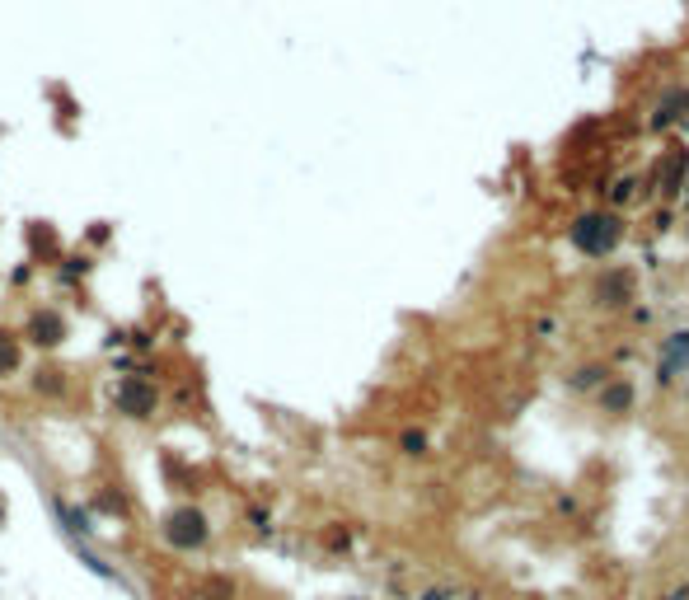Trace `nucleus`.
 Here are the masks:
<instances>
[{
  "instance_id": "nucleus-5",
  "label": "nucleus",
  "mask_w": 689,
  "mask_h": 600,
  "mask_svg": "<svg viewBox=\"0 0 689 600\" xmlns=\"http://www.w3.org/2000/svg\"><path fill=\"white\" fill-rule=\"evenodd\" d=\"M24 380H29V394L43 399V403H66L75 394V371L62 366V362H38Z\"/></svg>"
},
{
  "instance_id": "nucleus-31",
  "label": "nucleus",
  "mask_w": 689,
  "mask_h": 600,
  "mask_svg": "<svg viewBox=\"0 0 689 600\" xmlns=\"http://www.w3.org/2000/svg\"><path fill=\"white\" fill-rule=\"evenodd\" d=\"M680 193L689 198V160H684V188H680Z\"/></svg>"
},
{
  "instance_id": "nucleus-3",
  "label": "nucleus",
  "mask_w": 689,
  "mask_h": 600,
  "mask_svg": "<svg viewBox=\"0 0 689 600\" xmlns=\"http://www.w3.org/2000/svg\"><path fill=\"white\" fill-rule=\"evenodd\" d=\"M619 239H624V221L615 211H587V216L572 221V244L587 258H610Z\"/></svg>"
},
{
  "instance_id": "nucleus-27",
  "label": "nucleus",
  "mask_w": 689,
  "mask_h": 600,
  "mask_svg": "<svg viewBox=\"0 0 689 600\" xmlns=\"http://www.w3.org/2000/svg\"><path fill=\"white\" fill-rule=\"evenodd\" d=\"M633 198V179H619L615 188H610V202H628Z\"/></svg>"
},
{
  "instance_id": "nucleus-22",
  "label": "nucleus",
  "mask_w": 689,
  "mask_h": 600,
  "mask_svg": "<svg viewBox=\"0 0 689 600\" xmlns=\"http://www.w3.org/2000/svg\"><path fill=\"white\" fill-rule=\"evenodd\" d=\"M244 526L254 535H272V511L267 507H244Z\"/></svg>"
},
{
  "instance_id": "nucleus-28",
  "label": "nucleus",
  "mask_w": 689,
  "mask_h": 600,
  "mask_svg": "<svg viewBox=\"0 0 689 600\" xmlns=\"http://www.w3.org/2000/svg\"><path fill=\"white\" fill-rule=\"evenodd\" d=\"M29 277H34V263H19V267H15V277H10V286H24Z\"/></svg>"
},
{
  "instance_id": "nucleus-15",
  "label": "nucleus",
  "mask_w": 689,
  "mask_h": 600,
  "mask_svg": "<svg viewBox=\"0 0 689 600\" xmlns=\"http://www.w3.org/2000/svg\"><path fill=\"white\" fill-rule=\"evenodd\" d=\"M192 600H239V582L230 572H202L192 586Z\"/></svg>"
},
{
  "instance_id": "nucleus-13",
  "label": "nucleus",
  "mask_w": 689,
  "mask_h": 600,
  "mask_svg": "<svg viewBox=\"0 0 689 600\" xmlns=\"http://www.w3.org/2000/svg\"><path fill=\"white\" fill-rule=\"evenodd\" d=\"M689 118V90L680 85V90H666L656 99V108H652V127L661 131V127H675V122H684Z\"/></svg>"
},
{
  "instance_id": "nucleus-26",
  "label": "nucleus",
  "mask_w": 689,
  "mask_h": 600,
  "mask_svg": "<svg viewBox=\"0 0 689 600\" xmlns=\"http://www.w3.org/2000/svg\"><path fill=\"white\" fill-rule=\"evenodd\" d=\"M535 334H539V338H554V334H558V319H554V315H539V319H535Z\"/></svg>"
},
{
  "instance_id": "nucleus-14",
  "label": "nucleus",
  "mask_w": 689,
  "mask_h": 600,
  "mask_svg": "<svg viewBox=\"0 0 689 600\" xmlns=\"http://www.w3.org/2000/svg\"><path fill=\"white\" fill-rule=\"evenodd\" d=\"M596 403H600V413L619 418V413H628V408H633V385H628V380H619V375H610L596 390Z\"/></svg>"
},
{
  "instance_id": "nucleus-23",
  "label": "nucleus",
  "mask_w": 689,
  "mask_h": 600,
  "mask_svg": "<svg viewBox=\"0 0 689 600\" xmlns=\"http://www.w3.org/2000/svg\"><path fill=\"white\" fill-rule=\"evenodd\" d=\"M47 94H52V99H57V113H62V122H71V118H80V103H71V94H66L62 85H52Z\"/></svg>"
},
{
  "instance_id": "nucleus-9",
  "label": "nucleus",
  "mask_w": 689,
  "mask_h": 600,
  "mask_svg": "<svg viewBox=\"0 0 689 600\" xmlns=\"http://www.w3.org/2000/svg\"><path fill=\"white\" fill-rule=\"evenodd\" d=\"M90 511L94 516H108V521H136V502L122 483H99L94 493H90Z\"/></svg>"
},
{
  "instance_id": "nucleus-25",
  "label": "nucleus",
  "mask_w": 689,
  "mask_h": 600,
  "mask_svg": "<svg viewBox=\"0 0 689 600\" xmlns=\"http://www.w3.org/2000/svg\"><path fill=\"white\" fill-rule=\"evenodd\" d=\"M418 600H455V586H422Z\"/></svg>"
},
{
  "instance_id": "nucleus-7",
  "label": "nucleus",
  "mask_w": 689,
  "mask_h": 600,
  "mask_svg": "<svg viewBox=\"0 0 689 600\" xmlns=\"http://www.w3.org/2000/svg\"><path fill=\"white\" fill-rule=\"evenodd\" d=\"M24 244H29V263L34 267H57V258L66 254V244H62V230L52 226V221H29L24 226Z\"/></svg>"
},
{
  "instance_id": "nucleus-17",
  "label": "nucleus",
  "mask_w": 689,
  "mask_h": 600,
  "mask_svg": "<svg viewBox=\"0 0 689 600\" xmlns=\"http://www.w3.org/2000/svg\"><path fill=\"white\" fill-rule=\"evenodd\" d=\"M399 450H403L408 460H422V455H432V436H427L422 427H403V431H399Z\"/></svg>"
},
{
  "instance_id": "nucleus-1",
  "label": "nucleus",
  "mask_w": 689,
  "mask_h": 600,
  "mask_svg": "<svg viewBox=\"0 0 689 600\" xmlns=\"http://www.w3.org/2000/svg\"><path fill=\"white\" fill-rule=\"evenodd\" d=\"M160 539L170 544L174 554H202L207 544H211V516H207L198 502H179L174 511H164Z\"/></svg>"
},
{
  "instance_id": "nucleus-30",
  "label": "nucleus",
  "mask_w": 689,
  "mask_h": 600,
  "mask_svg": "<svg viewBox=\"0 0 689 600\" xmlns=\"http://www.w3.org/2000/svg\"><path fill=\"white\" fill-rule=\"evenodd\" d=\"M652 230L666 235V230H671V211H656V216H652Z\"/></svg>"
},
{
  "instance_id": "nucleus-29",
  "label": "nucleus",
  "mask_w": 689,
  "mask_h": 600,
  "mask_svg": "<svg viewBox=\"0 0 689 600\" xmlns=\"http://www.w3.org/2000/svg\"><path fill=\"white\" fill-rule=\"evenodd\" d=\"M661 600H689V582H680V586H671V591H661Z\"/></svg>"
},
{
  "instance_id": "nucleus-16",
  "label": "nucleus",
  "mask_w": 689,
  "mask_h": 600,
  "mask_svg": "<svg viewBox=\"0 0 689 600\" xmlns=\"http://www.w3.org/2000/svg\"><path fill=\"white\" fill-rule=\"evenodd\" d=\"M684 150H675L666 165L656 169V188H661V198H680V188H684Z\"/></svg>"
},
{
  "instance_id": "nucleus-21",
  "label": "nucleus",
  "mask_w": 689,
  "mask_h": 600,
  "mask_svg": "<svg viewBox=\"0 0 689 600\" xmlns=\"http://www.w3.org/2000/svg\"><path fill=\"white\" fill-rule=\"evenodd\" d=\"M75 554H80V563H85V567L94 572V577H103V582H118V567H113V563H103L99 554H90V549H80V544H75Z\"/></svg>"
},
{
  "instance_id": "nucleus-6",
  "label": "nucleus",
  "mask_w": 689,
  "mask_h": 600,
  "mask_svg": "<svg viewBox=\"0 0 689 600\" xmlns=\"http://www.w3.org/2000/svg\"><path fill=\"white\" fill-rule=\"evenodd\" d=\"M689 371V329H671L661 338V357H656V385H675V380Z\"/></svg>"
},
{
  "instance_id": "nucleus-4",
  "label": "nucleus",
  "mask_w": 689,
  "mask_h": 600,
  "mask_svg": "<svg viewBox=\"0 0 689 600\" xmlns=\"http://www.w3.org/2000/svg\"><path fill=\"white\" fill-rule=\"evenodd\" d=\"M19 338H24V347H38L43 357H47V352L66 347L71 319H66L62 305H34L29 315H24V324H19Z\"/></svg>"
},
{
  "instance_id": "nucleus-12",
  "label": "nucleus",
  "mask_w": 689,
  "mask_h": 600,
  "mask_svg": "<svg viewBox=\"0 0 689 600\" xmlns=\"http://www.w3.org/2000/svg\"><path fill=\"white\" fill-rule=\"evenodd\" d=\"M94 277V254H85V249H66L62 258H57V282L62 286H85Z\"/></svg>"
},
{
  "instance_id": "nucleus-24",
  "label": "nucleus",
  "mask_w": 689,
  "mask_h": 600,
  "mask_svg": "<svg viewBox=\"0 0 689 600\" xmlns=\"http://www.w3.org/2000/svg\"><path fill=\"white\" fill-rule=\"evenodd\" d=\"M108 239H113V226H108V221H94V226L85 230V244H90V249H99V244H108Z\"/></svg>"
},
{
  "instance_id": "nucleus-10",
  "label": "nucleus",
  "mask_w": 689,
  "mask_h": 600,
  "mask_svg": "<svg viewBox=\"0 0 689 600\" xmlns=\"http://www.w3.org/2000/svg\"><path fill=\"white\" fill-rule=\"evenodd\" d=\"M52 511H57V521H62V530H66L71 539H90V535H94V511H90V507H75V502H66V498H52Z\"/></svg>"
},
{
  "instance_id": "nucleus-19",
  "label": "nucleus",
  "mask_w": 689,
  "mask_h": 600,
  "mask_svg": "<svg viewBox=\"0 0 689 600\" xmlns=\"http://www.w3.org/2000/svg\"><path fill=\"white\" fill-rule=\"evenodd\" d=\"M324 549L328 554H347L352 549V526L347 521H328L324 526Z\"/></svg>"
},
{
  "instance_id": "nucleus-32",
  "label": "nucleus",
  "mask_w": 689,
  "mask_h": 600,
  "mask_svg": "<svg viewBox=\"0 0 689 600\" xmlns=\"http://www.w3.org/2000/svg\"><path fill=\"white\" fill-rule=\"evenodd\" d=\"M5 516H10V507H5V498H0V526H5Z\"/></svg>"
},
{
  "instance_id": "nucleus-8",
  "label": "nucleus",
  "mask_w": 689,
  "mask_h": 600,
  "mask_svg": "<svg viewBox=\"0 0 689 600\" xmlns=\"http://www.w3.org/2000/svg\"><path fill=\"white\" fill-rule=\"evenodd\" d=\"M591 300L600 310H624L628 300H633V272L628 267H610V272H600L596 286H591Z\"/></svg>"
},
{
  "instance_id": "nucleus-2",
  "label": "nucleus",
  "mask_w": 689,
  "mask_h": 600,
  "mask_svg": "<svg viewBox=\"0 0 689 600\" xmlns=\"http://www.w3.org/2000/svg\"><path fill=\"white\" fill-rule=\"evenodd\" d=\"M113 408H118V418L127 422H155V413L164 408V390H160V380L150 375H122L113 380Z\"/></svg>"
},
{
  "instance_id": "nucleus-20",
  "label": "nucleus",
  "mask_w": 689,
  "mask_h": 600,
  "mask_svg": "<svg viewBox=\"0 0 689 600\" xmlns=\"http://www.w3.org/2000/svg\"><path fill=\"white\" fill-rule=\"evenodd\" d=\"M155 343H160V329H150V324H136V329H127V347L141 352V357H146Z\"/></svg>"
},
{
  "instance_id": "nucleus-18",
  "label": "nucleus",
  "mask_w": 689,
  "mask_h": 600,
  "mask_svg": "<svg viewBox=\"0 0 689 600\" xmlns=\"http://www.w3.org/2000/svg\"><path fill=\"white\" fill-rule=\"evenodd\" d=\"M605 380H610V371H605L600 362H591V366H577V371L568 375V385H572V390H600Z\"/></svg>"
},
{
  "instance_id": "nucleus-11",
  "label": "nucleus",
  "mask_w": 689,
  "mask_h": 600,
  "mask_svg": "<svg viewBox=\"0 0 689 600\" xmlns=\"http://www.w3.org/2000/svg\"><path fill=\"white\" fill-rule=\"evenodd\" d=\"M24 357H29V347H24L19 329H10V324H0V380H15V375H24Z\"/></svg>"
}]
</instances>
